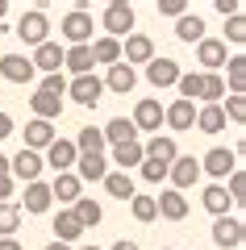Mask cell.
<instances>
[{"label":"cell","instance_id":"cell-49","mask_svg":"<svg viewBox=\"0 0 246 250\" xmlns=\"http://www.w3.org/2000/svg\"><path fill=\"white\" fill-rule=\"evenodd\" d=\"M9 134H13V117H9V113H0V142H4Z\"/></svg>","mask_w":246,"mask_h":250},{"label":"cell","instance_id":"cell-34","mask_svg":"<svg viewBox=\"0 0 246 250\" xmlns=\"http://www.w3.org/2000/svg\"><path fill=\"white\" fill-rule=\"evenodd\" d=\"M75 150L79 154H105V134H100L96 125H84L75 134Z\"/></svg>","mask_w":246,"mask_h":250},{"label":"cell","instance_id":"cell-53","mask_svg":"<svg viewBox=\"0 0 246 250\" xmlns=\"http://www.w3.org/2000/svg\"><path fill=\"white\" fill-rule=\"evenodd\" d=\"M46 250H71V246H63V242H50V246H46Z\"/></svg>","mask_w":246,"mask_h":250},{"label":"cell","instance_id":"cell-12","mask_svg":"<svg viewBox=\"0 0 246 250\" xmlns=\"http://www.w3.org/2000/svg\"><path fill=\"white\" fill-rule=\"evenodd\" d=\"M0 75L9 83H34V62L25 59V54H0Z\"/></svg>","mask_w":246,"mask_h":250},{"label":"cell","instance_id":"cell-19","mask_svg":"<svg viewBox=\"0 0 246 250\" xmlns=\"http://www.w3.org/2000/svg\"><path fill=\"white\" fill-rule=\"evenodd\" d=\"M155 59V42H150L146 34H130L121 46V62L125 67H134V62H150Z\"/></svg>","mask_w":246,"mask_h":250},{"label":"cell","instance_id":"cell-33","mask_svg":"<svg viewBox=\"0 0 246 250\" xmlns=\"http://www.w3.org/2000/svg\"><path fill=\"white\" fill-rule=\"evenodd\" d=\"M201 100L204 104H221L225 100V80L217 71H201Z\"/></svg>","mask_w":246,"mask_h":250},{"label":"cell","instance_id":"cell-10","mask_svg":"<svg viewBox=\"0 0 246 250\" xmlns=\"http://www.w3.org/2000/svg\"><path fill=\"white\" fill-rule=\"evenodd\" d=\"M71 175H75L79 184H105V175H109V159H105V154H79Z\"/></svg>","mask_w":246,"mask_h":250},{"label":"cell","instance_id":"cell-20","mask_svg":"<svg viewBox=\"0 0 246 250\" xmlns=\"http://www.w3.org/2000/svg\"><path fill=\"white\" fill-rule=\"evenodd\" d=\"M54 200H50V184H42V179H34V184H25V196H21L17 208H25V213H46Z\"/></svg>","mask_w":246,"mask_h":250},{"label":"cell","instance_id":"cell-42","mask_svg":"<svg viewBox=\"0 0 246 250\" xmlns=\"http://www.w3.org/2000/svg\"><path fill=\"white\" fill-rule=\"evenodd\" d=\"M221 42H234V46H242V42H246V17H242V13L225 21V38H221Z\"/></svg>","mask_w":246,"mask_h":250},{"label":"cell","instance_id":"cell-13","mask_svg":"<svg viewBox=\"0 0 246 250\" xmlns=\"http://www.w3.org/2000/svg\"><path fill=\"white\" fill-rule=\"evenodd\" d=\"M146 80H150V88H176V80H179V62L176 59H150L146 62Z\"/></svg>","mask_w":246,"mask_h":250},{"label":"cell","instance_id":"cell-43","mask_svg":"<svg viewBox=\"0 0 246 250\" xmlns=\"http://www.w3.org/2000/svg\"><path fill=\"white\" fill-rule=\"evenodd\" d=\"M221 113H225V121H246V96H225V104H221Z\"/></svg>","mask_w":246,"mask_h":250},{"label":"cell","instance_id":"cell-18","mask_svg":"<svg viewBox=\"0 0 246 250\" xmlns=\"http://www.w3.org/2000/svg\"><path fill=\"white\" fill-rule=\"evenodd\" d=\"M34 71H46V75H59L63 71V46L59 42H42V46H34Z\"/></svg>","mask_w":246,"mask_h":250},{"label":"cell","instance_id":"cell-6","mask_svg":"<svg viewBox=\"0 0 246 250\" xmlns=\"http://www.w3.org/2000/svg\"><path fill=\"white\" fill-rule=\"evenodd\" d=\"M201 171H209V175L221 184V179H229L238 171V159H234V150H225V146H213V150L201 159Z\"/></svg>","mask_w":246,"mask_h":250},{"label":"cell","instance_id":"cell-9","mask_svg":"<svg viewBox=\"0 0 246 250\" xmlns=\"http://www.w3.org/2000/svg\"><path fill=\"white\" fill-rule=\"evenodd\" d=\"M167 175H171V184H176V192H188V188H196V179H201V159L179 154V159L167 167Z\"/></svg>","mask_w":246,"mask_h":250},{"label":"cell","instance_id":"cell-4","mask_svg":"<svg viewBox=\"0 0 246 250\" xmlns=\"http://www.w3.org/2000/svg\"><path fill=\"white\" fill-rule=\"evenodd\" d=\"M142 159L171 167V163L179 159V146H176V138H171V134H150V142H142Z\"/></svg>","mask_w":246,"mask_h":250},{"label":"cell","instance_id":"cell-24","mask_svg":"<svg viewBox=\"0 0 246 250\" xmlns=\"http://www.w3.org/2000/svg\"><path fill=\"white\" fill-rule=\"evenodd\" d=\"M54 138H59V134H54L50 121H29V125H25V150H34V154H42Z\"/></svg>","mask_w":246,"mask_h":250},{"label":"cell","instance_id":"cell-22","mask_svg":"<svg viewBox=\"0 0 246 250\" xmlns=\"http://www.w3.org/2000/svg\"><path fill=\"white\" fill-rule=\"evenodd\" d=\"M105 134V146H125V142H138V129H134L130 117H113V121L100 129Z\"/></svg>","mask_w":246,"mask_h":250},{"label":"cell","instance_id":"cell-46","mask_svg":"<svg viewBox=\"0 0 246 250\" xmlns=\"http://www.w3.org/2000/svg\"><path fill=\"white\" fill-rule=\"evenodd\" d=\"M158 13H163V17H184V13H188V0H163Z\"/></svg>","mask_w":246,"mask_h":250},{"label":"cell","instance_id":"cell-7","mask_svg":"<svg viewBox=\"0 0 246 250\" xmlns=\"http://www.w3.org/2000/svg\"><path fill=\"white\" fill-rule=\"evenodd\" d=\"M63 38L71 46H92V13H75L71 9L63 17Z\"/></svg>","mask_w":246,"mask_h":250},{"label":"cell","instance_id":"cell-1","mask_svg":"<svg viewBox=\"0 0 246 250\" xmlns=\"http://www.w3.org/2000/svg\"><path fill=\"white\" fill-rule=\"evenodd\" d=\"M13 34H17L25 46H42V42H50V21H46L42 9H29V13H21V21H17Z\"/></svg>","mask_w":246,"mask_h":250},{"label":"cell","instance_id":"cell-14","mask_svg":"<svg viewBox=\"0 0 246 250\" xmlns=\"http://www.w3.org/2000/svg\"><path fill=\"white\" fill-rule=\"evenodd\" d=\"M225 42H221V38H201V42H196V62H201L204 71H221V67H225Z\"/></svg>","mask_w":246,"mask_h":250},{"label":"cell","instance_id":"cell-39","mask_svg":"<svg viewBox=\"0 0 246 250\" xmlns=\"http://www.w3.org/2000/svg\"><path fill=\"white\" fill-rule=\"evenodd\" d=\"M17 229H21V208L9 200V205H0V238H13Z\"/></svg>","mask_w":246,"mask_h":250},{"label":"cell","instance_id":"cell-16","mask_svg":"<svg viewBox=\"0 0 246 250\" xmlns=\"http://www.w3.org/2000/svg\"><path fill=\"white\" fill-rule=\"evenodd\" d=\"M155 208H158V217H167V221H184L188 217V196L176 192V188H167V192L155 196Z\"/></svg>","mask_w":246,"mask_h":250},{"label":"cell","instance_id":"cell-54","mask_svg":"<svg viewBox=\"0 0 246 250\" xmlns=\"http://www.w3.org/2000/svg\"><path fill=\"white\" fill-rule=\"evenodd\" d=\"M4 13H9V4H4V0H0V21H4Z\"/></svg>","mask_w":246,"mask_h":250},{"label":"cell","instance_id":"cell-30","mask_svg":"<svg viewBox=\"0 0 246 250\" xmlns=\"http://www.w3.org/2000/svg\"><path fill=\"white\" fill-rule=\"evenodd\" d=\"M29 108H34V121H54V117L63 113V100L46 96V92H34V96H29Z\"/></svg>","mask_w":246,"mask_h":250},{"label":"cell","instance_id":"cell-27","mask_svg":"<svg viewBox=\"0 0 246 250\" xmlns=\"http://www.w3.org/2000/svg\"><path fill=\"white\" fill-rule=\"evenodd\" d=\"M63 67L75 75H92V46H71V50H63Z\"/></svg>","mask_w":246,"mask_h":250},{"label":"cell","instance_id":"cell-56","mask_svg":"<svg viewBox=\"0 0 246 250\" xmlns=\"http://www.w3.org/2000/svg\"><path fill=\"white\" fill-rule=\"evenodd\" d=\"M163 250H171V246H163Z\"/></svg>","mask_w":246,"mask_h":250},{"label":"cell","instance_id":"cell-40","mask_svg":"<svg viewBox=\"0 0 246 250\" xmlns=\"http://www.w3.org/2000/svg\"><path fill=\"white\" fill-rule=\"evenodd\" d=\"M130 213H134V221H142V225H146V221H155V217H158L155 196H134V200H130Z\"/></svg>","mask_w":246,"mask_h":250},{"label":"cell","instance_id":"cell-15","mask_svg":"<svg viewBox=\"0 0 246 250\" xmlns=\"http://www.w3.org/2000/svg\"><path fill=\"white\" fill-rule=\"evenodd\" d=\"M163 125L167 129H176V134H188L196 125V104H188V100H176V104L163 108Z\"/></svg>","mask_w":246,"mask_h":250},{"label":"cell","instance_id":"cell-41","mask_svg":"<svg viewBox=\"0 0 246 250\" xmlns=\"http://www.w3.org/2000/svg\"><path fill=\"white\" fill-rule=\"evenodd\" d=\"M221 188H225V196L234 200V205H242V200H246V175H242V171H234Z\"/></svg>","mask_w":246,"mask_h":250},{"label":"cell","instance_id":"cell-48","mask_svg":"<svg viewBox=\"0 0 246 250\" xmlns=\"http://www.w3.org/2000/svg\"><path fill=\"white\" fill-rule=\"evenodd\" d=\"M13 200V175H0V205Z\"/></svg>","mask_w":246,"mask_h":250},{"label":"cell","instance_id":"cell-45","mask_svg":"<svg viewBox=\"0 0 246 250\" xmlns=\"http://www.w3.org/2000/svg\"><path fill=\"white\" fill-rule=\"evenodd\" d=\"M142 179H146V184H158V179H167V167H163V163L142 159Z\"/></svg>","mask_w":246,"mask_h":250},{"label":"cell","instance_id":"cell-38","mask_svg":"<svg viewBox=\"0 0 246 250\" xmlns=\"http://www.w3.org/2000/svg\"><path fill=\"white\" fill-rule=\"evenodd\" d=\"M176 88H179V100L196 104V100H201V71H179Z\"/></svg>","mask_w":246,"mask_h":250},{"label":"cell","instance_id":"cell-47","mask_svg":"<svg viewBox=\"0 0 246 250\" xmlns=\"http://www.w3.org/2000/svg\"><path fill=\"white\" fill-rule=\"evenodd\" d=\"M217 13L221 17H238L242 13V0H217Z\"/></svg>","mask_w":246,"mask_h":250},{"label":"cell","instance_id":"cell-29","mask_svg":"<svg viewBox=\"0 0 246 250\" xmlns=\"http://www.w3.org/2000/svg\"><path fill=\"white\" fill-rule=\"evenodd\" d=\"M201 205L209 208L213 217H229V208H234V200L225 196V188H221V184H209V188H204V196H201Z\"/></svg>","mask_w":246,"mask_h":250},{"label":"cell","instance_id":"cell-44","mask_svg":"<svg viewBox=\"0 0 246 250\" xmlns=\"http://www.w3.org/2000/svg\"><path fill=\"white\" fill-rule=\"evenodd\" d=\"M38 92H46V96H59V100H63V96H67V75H63V71H59V75H46V80L38 83Z\"/></svg>","mask_w":246,"mask_h":250},{"label":"cell","instance_id":"cell-37","mask_svg":"<svg viewBox=\"0 0 246 250\" xmlns=\"http://www.w3.org/2000/svg\"><path fill=\"white\" fill-rule=\"evenodd\" d=\"M113 163H117V171L142 167V142H125V146H113Z\"/></svg>","mask_w":246,"mask_h":250},{"label":"cell","instance_id":"cell-26","mask_svg":"<svg viewBox=\"0 0 246 250\" xmlns=\"http://www.w3.org/2000/svg\"><path fill=\"white\" fill-rule=\"evenodd\" d=\"M84 238V225L75 221V213L71 208H63L59 217H54V242H63V246H71V242Z\"/></svg>","mask_w":246,"mask_h":250},{"label":"cell","instance_id":"cell-21","mask_svg":"<svg viewBox=\"0 0 246 250\" xmlns=\"http://www.w3.org/2000/svg\"><path fill=\"white\" fill-rule=\"evenodd\" d=\"M109 92H117V96H125V92H134V83H138V71H134V67H125V62H113V67H109V75L105 80Z\"/></svg>","mask_w":246,"mask_h":250},{"label":"cell","instance_id":"cell-52","mask_svg":"<svg viewBox=\"0 0 246 250\" xmlns=\"http://www.w3.org/2000/svg\"><path fill=\"white\" fill-rule=\"evenodd\" d=\"M0 175H9V159L4 154H0Z\"/></svg>","mask_w":246,"mask_h":250},{"label":"cell","instance_id":"cell-8","mask_svg":"<svg viewBox=\"0 0 246 250\" xmlns=\"http://www.w3.org/2000/svg\"><path fill=\"white\" fill-rule=\"evenodd\" d=\"M42 167H46V163H42V154L25 150V146H21V150L9 159V175H13V179H25V184H34V179L42 175Z\"/></svg>","mask_w":246,"mask_h":250},{"label":"cell","instance_id":"cell-35","mask_svg":"<svg viewBox=\"0 0 246 250\" xmlns=\"http://www.w3.org/2000/svg\"><path fill=\"white\" fill-rule=\"evenodd\" d=\"M92 62H109V67L121 62V42L117 38H96L92 42Z\"/></svg>","mask_w":246,"mask_h":250},{"label":"cell","instance_id":"cell-28","mask_svg":"<svg viewBox=\"0 0 246 250\" xmlns=\"http://www.w3.org/2000/svg\"><path fill=\"white\" fill-rule=\"evenodd\" d=\"M196 129H201V134H221V129H225V113H221V104H201V108H196Z\"/></svg>","mask_w":246,"mask_h":250},{"label":"cell","instance_id":"cell-32","mask_svg":"<svg viewBox=\"0 0 246 250\" xmlns=\"http://www.w3.org/2000/svg\"><path fill=\"white\" fill-rule=\"evenodd\" d=\"M71 213H75V221L84 225V229H92V225H100V217H105V208L96 205L92 196H79L75 205H71Z\"/></svg>","mask_w":246,"mask_h":250},{"label":"cell","instance_id":"cell-55","mask_svg":"<svg viewBox=\"0 0 246 250\" xmlns=\"http://www.w3.org/2000/svg\"><path fill=\"white\" fill-rule=\"evenodd\" d=\"M79 250H100V246H79Z\"/></svg>","mask_w":246,"mask_h":250},{"label":"cell","instance_id":"cell-2","mask_svg":"<svg viewBox=\"0 0 246 250\" xmlns=\"http://www.w3.org/2000/svg\"><path fill=\"white\" fill-rule=\"evenodd\" d=\"M105 38H130L134 34V4L130 0H109V9H105Z\"/></svg>","mask_w":246,"mask_h":250},{"label":"cell","instance_id":"cell-17","mask_svg":"<svg viewBox=\"0 0 246 250\" xmlns=\"http://www.w3.org/2000/svg\"><path fill=\"white\" fill-rule=\"evenodd\" d=\"M213 242H217L221 250H238L242 246V221H238V217H217V221H213Z\"/></svg>","mask_w":246,"mask_h":250},{"label":"cell","instance_id":"cell-5","mask_svg":"<svg viewBox=\"0 0 246 250\" xmlns=\"http://www.w3.org/2000/svg\"><path fill=\"white\" fill-rule=\"evenodd\" d=\"M100 92H105V83H100L96 75H75V80H67V96L75 100V104H84V108H96Z\"/></svg>","mask_w":246,"mask_h":250},{"label":"cell","instance_id":"cell-31","mask_svg":"<svg viewBox=\"0 0 246 250\" xmlns=\"http://www.w3.org/2000/svg\"><path fill=\"white\" fill-rule=\"evenodd\" d=\"M105 192H109V196H117V200H134V196H138V192H134L130 171H109V175H105Z\"/></svg>","mask_w":246,"mask_h":250},{"label":"cell","instance_id":"cell-36","mask_svg":"<svg viewBox=\"0 0 246 250\" xmlns=\"http://www.w3.org/2000/svg\"><path fill=\"white\" fill-rule=\"evenodd\" d=\"M176 38L179 42H201L204 38V21L196 17V13H184V17L176 21Z\"/></svg>","mask_w":246,"mask_h":250},{"label":"cell","instance_id":"cell-11","mask_svg":"<svg viewBox=\"0 0 246 250\" xmlns=\"http://www.w3.org/2000/svg\"><path fill=\"white\" fill-rule=\"evenodd\" d=\"M134 129H138V134H158V125H163V104H158V100H138V108H134Z\"/></svg>","mask_w":246,"mask_h":250},{"label":"cell","instance_id":"cell-3","mask_svg":"<svg viewBox=\"0 0 246 250\" xmlns=\"http://www.w3.org/2000/svg\"><path fill=\"white\" fill-rule=\"evenodd\" d=\"M75 159H79V150H75V142L71 138H54L50 146H46V167L54 171V175H67L71 167H75Z\"/></svg>","mask_w":246,"mask_h":250},{"label":"cell","instance_id":"cell-25","mask_svg":"<svg viewBox=\"0 0 246 250\" xmlns=\"http://www.w3.org/2000/svg\"><path fill=\"white\" fill-rule=\"evenodd\" d=\"M221 80L229 83V96H242V92H246V54H229Z\"/></svg>","mask_w":246,"mask_h":250},{"label":"cell","instance_id":"cell-51","mask_svg":"<svg viewBox=\"0 0 246 250\" xmlns=\"http://www.w3.org/2000/svg\"><path fill=\"white\" fill-rule=\"evenodd\" d=\"M0 250H21V242L17 238H0Z\"/></svg>","mask_w":246,"mask_h":250},{"label":"cell","instance_id":"cell-23","mask_svg":"<svg viewBox=\"0 0 246 250\" xmlns=\"http://www.w3.org/2000/svg\"><path fill=\"white\" fill-rule=\"evenodd\" d=\"M84 196V184H79L75 175H54V184H50V200H59V205H75V200Z\"/></svg>","mask_w":246,"mask_h":250},{"label":"cell","instance_id":"cell-50","mask_svg":"<svg viewBox=\"0 0 246 250\" xmlns=\"http://www.w3.org/2000/svg\"><path fill=\"white\" fill-rule=\"evenodd\" d=\"M109 250H142V246H138V242H125V238H121V242H113Z\"/></svg>","mask_w":246,"mask_h":250}]
</instances>
